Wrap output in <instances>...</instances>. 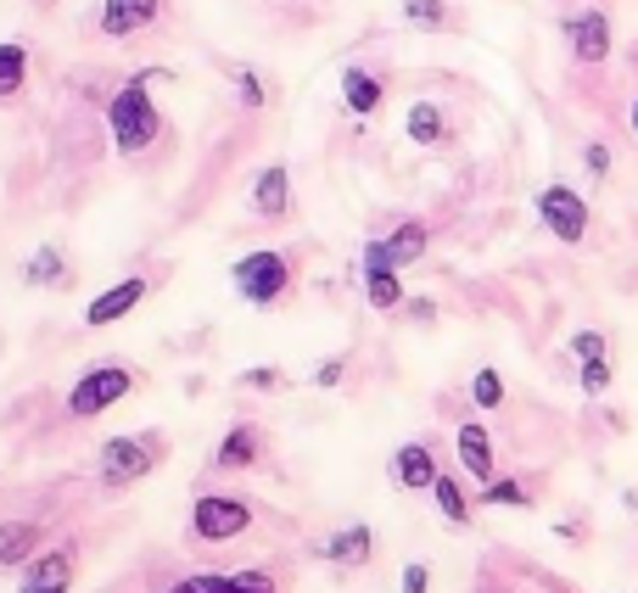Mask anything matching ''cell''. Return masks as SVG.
Segmentation results:
<instances>
[{"mask_svg": "<svg viewBox=\"0 0 638 593\" xmlns=\"http://www.w3.org/2000/svg\"><path fill=\"white\" fill-rule=\"evenodd\" d=\"M537 219H544V230H549L555 241H566V246H577V241L588 235V224H594L588 202H582L571 185H560V179L537 190Z\"/></svg>", "mask_w": 638, "mask_h": 593, "instance_id": "2", "label": "cell"}, {"mask_svg": "<svg viewBox=\"0 0 638 593\" xmlns=\"http://www.w3.org/2000/svg\"><path fill=\"white\" fill-rule=\"evenodd\" d=\"M482 504H515V510H532V492H526V481H515V476H494V481H487V492H482Z\"/></svg>", "mask_w": 638, "mask_h": 593, "instance_id": "24", "label": "cell"}, {"mask_svg": "<svg viewBox=\"0 0 638 593\" xmlns=\"http://www.w3.org/2000/svg\"><path fill=\"white\" fill-rule=\"evenodd\" d=\"M163 0H107L102 7V34L107 39H124V34H140L146 23H158Z\"/></svg>", "mask_w": 638, "mask_h": 593, "instance_id": "9", "label": "cell"}, {"mask_svg": "<svg viewBox=\"0 0 638 593\" xmlns=\"http://www.w3.org/2000/svg\"><path fill=\"white\" fill-rule=\"evenodd\" d=\"M241 79V102H247V107H258L264 102V90H258V73H235Z\"/></svg>", "mask_w": 638, "mask_h": 593, "instance_id": "32", "label": "cell"}, {"mask_svg": "<svg viewBox=\"0 0 638 593\" xmlns=\"http://www.w3.org/2000/svg\"><path fill=\"white\" fill-rule=\"evenodd\" d=\"M258 426H235L230 437H224V449H219V465H253L258 460Z\"/></svg>", "mask_w": 638, "mask_h": 593, "instance_id": "22", "label": "cell"}, {"mask_svg": "<svg viewBox=\"0 0 638 593\" xmlns=\"http://www.w3.org/2000/svg\"><path fill=\"white\" fill-rule=\"evenodd\" d=\"M23 73H28V51L18 39L0 45V95H18L23 90Z\"/></svg>", "mask_w": 638, "mask_h": 593, "instance_id": "23", "label": "cell"}, {"mask_svg": "<svg viewBox=\"0 0 638 593\" xmlns=\"http://www.w3.org/2000/svg\"><path fill=\"white\" fill-rule=\"evenodd\" d=\"M190 526H196V537L224 543V537H241V532L253 526V510L241 504V499H219V492H208V499H196Z\"/></svg>", "mask_w": 638, "mask_h": 593, "instance_id": "5", "label": "cell"}, {"mask_svg": "<svg viewBox=\"0 0 638 593\" xmlns=\"http://www.w3.org/2000/svg\"><path fill=\"white\" fill-rule=\"evenodd\" d=\"M577 381H582L588 398H605L611 381H616V370H611V359H588V364H577Z\"/></svg>", "mask_w": 638, "mask_h": 593, "instance_id": "26", "label": "cell"}, {"mask_svg": "<svg viewBox=\"0 0 638 593\" xmlns=\"http://www.w3.org/2000/svg\"><path fill=\"white\" fill-rule=\"evenodd\" d=\"M241 381H247V386H280V375H275V370H247Z\"/></svg>", "mask_w": 638, "mask_h": 593, "instance_id": "33", "label": "cell"}, {"mask_svg": "<svg viewBox=\"0 0 638 593\" xmlns=\"http://www.w3.org/2000/svg\"><path fill=\"white\" fill-rule=\"evenodd\" d=\"M320 386H336L341 381V359H330V364H320V375H314Z\"/></svg>", "mask_w": 638, "mask_h": 593, "instance_id": "34", "label": "cell"}, {"mask_svg": "<svg viewBox=\"0 0 638 593\" xmlns=\"http://www.w3.org/2000/svg\"><path fill=\"white\" fill-rule=\"evenodd\" d=\"M404 129H409L415 146H443L449 140V118H443V107H437V102H415Z\"/></svg>", "mask_w": 638, "mask_h": 593, "instance_id": "16", "label": "cell"}, {"mask_svg": "<svg viewBox=\"0 0 638 593\" xmlns=\"http://www.w3.org/2000/svg\"><path fill=\"white\" fill-rule=\"evenodd\" d=\"M627 118H633V135H638V95H633V113Z\"/></svg>", "mask_w": 638, "mask_h": 593, "instance_id": "35", "label": "cell"}, {"mask_svg": "<svg viewBox=\"0 0 638 593\" xmlns=\"http://www.w3.org/2000/svg\"><path fill=\"white\" fill-rule=\"evenodd\" d=\"M129 370L124 364H102V370H90L73 392H68V409L79 415V420H90V415H107L113 404H124L129 398Z\"/></svg>", "mask_w": 638, "mask_h": 593, "instance_id": "3", "label": "cell"}, {"mask_svg": "<svg viewBox=\"0 0 638 593\" xmlns=\"http://www.w3.org/2000/svg\"><path fill=\"white\" fill-rule=\"evenodd\" d=\"M107 124H113L118 152H146V146H152V140L163 135V118H158V107H152V95L140 90V79H135V84H124V90L113 95Z\"/></svg>", "mask_w": 638, "mask_h": 593, "instance_id": "1", "label": "cell"}, {"mask_svg": "<svg viewBox=\"0 0 638 593\" xmlns=\"http://www.w3.org/2000/svg\"><path fill=\"white\" fill-rule=\"evenodd\" d=\"M253 208L264 219H280L291 208V179H286V168H264V179L253 185Z\"/></svg>", "mask_w": 638, "mask_h": 593, "instance_id": "17", "label": "cell"}, {"mask_svg": "<svg viewBox=\"0 0 638 593\" xmlns=\"http://www.w3.org/2000/svg\"><path fill=\"white\" fill-rule=\"evenodd\" d=\"M140 296H146V280H135V275L118 280V286H107V291L84 309V325H113V319H124V314L140 303Z\"/></svg>", "mask_w": 638, "mask_h": 593, "instance_id": "12", "label": "cell"}, {"mask_svg": "<svg viewBox=\"0 0 638 593\" xmlns=\"http://www.w3.org/2000/svg\"><path fill=\"white\" fill-rule=\"evenodd\" d=\"M582 168L594 174V179H605V174H611V146H605V140H588V146H582Z\"/></svg>", "mask_w": 638, "mask_h": 593, "instance_id": "29", "label": "cell"}, {"mask_svg": "<svg viewBox=\"0 0 638 593\" xmlns=\"http://www.w3.org/2000/svg\"><path fill=\"white\" fill-rule=\"evenodd\" d=\"M152 460H158L152 437H113L102 449V476H107V487H124V481H140L152 470Z\"/></svg>", "mask_w": 638, "mask_h": 593, "instance_id": "7", "label": "cell"}, {"mask_svg": "<svg viewBox=\"0 0 638 593\" xmlns=\"http://www.w3.org/2000/svg\"><path fill=\"white\" fill-rule=\"evenodd\" d=\"M404 18L415 28H443L449 23V7H443V0H404Z\"/></svg>", "mask_w": 638, "mask_h": 593, "instance_id": "27", "label": "cell"}, {"mask_svg": "<svg viewBox=\"0 0 638 593\" xmlns=\"http://www.w3.org/2000/svg\"><path fill=\"white\" fill-rule=\"evenodd\" d=\"M370 549H375L370 526H348V532H336V537L325 543V560H336V566H364Z\"/></svg>", "mask_w": 638, "mask_h": 593, "instance_id": "18", "label": "cell"}, {"mask_svg": "<svg viewBox=\"0 0 638 593\" xmlns=\"http://www.w3.org/2000/svg\"><path fill=\"white\" fill-rule=\"evenodd\" d=\"M174 593H275L264 571H241V577H190Z\"/></svg>", "mask_w": 638, "mask_h": 593, "instance_id": "14", "label": "cell"}, {"mask_svg": "<svg viewBox=\"0 0 638 593\" xmlns=\"http://www.w3.org/2000/svg\"><path fill=\"white\" fill-rule=\"evenodd\" d=\"M68 577H73V549H51L28 566L23 593H68Z\"/></svg>", "mask_w": 638, "mask_h": 593, "instance_id": "13", "label": "cell"}, {"mask_svg": "<svg viewBox=\"0 0 638 593\" xmlns=\"http://www.w3.org/2000/svg\"><path fill=\"white\" fill-rule=\"evenodd\" d=\"M560 34H566V45H571L577 62H605V57H611V18H605L600 7L571 12V18L560 23Z\"/></svg>", "mask_w": 638, "mask_h": 593, "instance_id": "6", "label": "cell"}, {"mask_svg": "<svg viewBox=\"0 0 638 593\" xmlns=\"http://www.w3.org/2000/svg\"><path fill=\"white\" fill-rule=\"evenodd\" d=\"M286 280H291V269H286L280 253H247L235 264V291L247 296V303H258V309L275 303V296L286 291Z\"/></svg>", "mask_w": 638, "mask_h": 593, "instance_id": "4", "label": "cell"}, {"mask_svg": "<svg viewBox=\"0 0 638 593\" xmlns=\"http://www.w3.org/2000/svg\"><path fill=\"white\" fill-rule=\"evenodd\" d=\"M62 275V258L51 253V246H39V253L28 258V280H57Z\"/></svg>", "mask_w": 638, "mask_h": 593, "instance_id": "30", "label": "cell"}, {"mask_svg": "<svg viewBox=\"0 0 638 593\" xmlns=\"http://www.w3.org/2000/svg\"><path fill=\"white\" fill-rule=\"evenodd\" d=\"M431 588V571L426 566H404V593H426Z\"/></svg>", "mask_w": 638, "mask_h": 593, "instance_id": "31", "label": "cell"}, {"mask_svg": "<svg viewBox=\"0 0 638 593\" xmlns=\"http://www.w3.org/2000/svg\"><path fill=\"white\" fill-rule=\"evenodd\" d=\"M34 549H39V526H28V521H7V526H0V566H18Z\"/></svg>", "mask_w": 638, "mask_h": 593, "instance_id": "20", "label": "cell"}, {"mask_svg": "<svg viewBox=\"0 0 638 593\" xmlns=\"http://www.w3.org/2000/svg\"><path fill=\"white\" fill-rule=\"evenodd\" d=\"M571 359H577V364H588V359H611L605 330H577V336H571Z\"/></svg>", "mask_w": 638, "mask_h": 593, "instance_id": "28", "label": "cell"}, {"mask_svg": "<svg viewBox=\"0 0 638 593\" xmlns=\"http://www.w3.org/2000/svg\"><path fill=\"white\" fill-rule=\"evenodd\" d=\"M431 499H437V510H443L454 526L471 521V499H465V487H460L454 476H437V481H431Z\"/></svg>", "mask_w": 638, "mask_h": 593, "instance_id": "21", "label": "cell"}, {"mask_svg": "<svg viewBox=\"0 0 638 593\" xmlns=\"http://www.w3.org/2000/svg\"><path fill=\"white\" fill-rule=\"evenodd\" d=\"M471 404L476 409H499L504 404V375L499 370H476L471 375Z\"/></svg>", "mask_w": 638, "mask_h": 593, "instance_id": "25", "label": "cell"}, {"mask_svg": "<svg viewBox=\"0 0 638 593\" xmlns=\"http://www.w3.org/2000/svg\"><path fill=\"white\" fill-rule=\"evenodd\" d=\"M364 296H370V309L375 314H392L404 303V280L398 269H364Z\"/></svg>", "mask_w": 638, "mask_h": 593, "instance_id": "19", "label": "cell"}, {"mask_svg": "<svg viewBox=\"0 0 638 593\" xmlns=\"http://www.w3.org/2000/svg\"><path fill=\"white\" fill-rule=\"evenodd\" d=\"M392 481L409 487V492H431V481H437V460H431L426 442H404V449L392 454Z\"/></svg>", "mask_w": 638, "mask_h": 593, "instance_id": "11", "label": "cell"}, {"mask_svg": "<svg viewBox=\"0 0 638 593\" xmlns=\"http://www.w3.org/2000/svg\"><path fill=\"white\" fill-rule=\"evenodd\" d=\"M341 102H348V113L370 118L381 107V79L364 73V68H348V73H341Z\"/></svg>", "mask_w": 638, "mask_h": 593, "instance_id": "15", "label": "cell"}, {"mask_svg": "<svg viewBox=\"0 0 638 593\" xmlns=\"http://www.w3.org/2000/svg\"><path fill=\"white\" fill-rule=\"evenodd\" d=\"M426 224L420 219H409V224H398L386 241H370L364 246V269H409L420 253H426Z\"/></svg>", "mask_w": 638, "mask_h": 593, "instance_id": "8", "label": "cell"}, {"mask_svg": "<svg viewBox=\"0 0 638 593\" xmlns=\"http://www.w3.org/2000/svg\"><path fill=\"white\" fill-rule=\"evenodd\" d=\"M454 449H460V465H465V476H476L482 487L494 481V437H487V426L465 420V426H460V437H454Z\"/></svg>", "mask_w": 638, "mask_h": 593, "instance_id": "10", "label": "cell"}]
</instances>
